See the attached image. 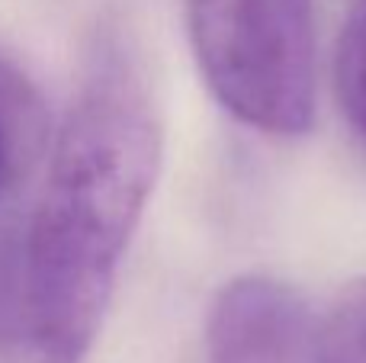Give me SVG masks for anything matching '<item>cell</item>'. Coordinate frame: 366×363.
I'll return each instance as SVG.
<instances>
[{"label": "cell", "mask_w": 366, "mask_h": 363, "mask_svg": "<svg viewBox=\"0 0 366 363\" xmlns=\"http://www.w3.org/2000/svg\"><path fill=\"white\" fill-rule=\"evenodd\" d=\"M158 171L152 96L132 64L107 51L51 135L45 177L16 235L32 293L94 338Z\"/></svg>", "instance_id": "1"}, {"label": "cell", "mask_w": 366, "mask_h": 363, "mask_svg": "<svg viewBox=\"0 0 366 363\" xmlns=\"http://www.w3.org/2000/svg\"><path fill=\"white\" fill-rule=\"evenodd\" d=\"M199 74L238 122L305 135L315 122L312 0H187Z\"/></svg>", "instance_id": "2"}, {"label": "cell", "mask_w": 366, "mask_h": 363, "mask_svg": "<svg viewBox=\"0 0 366 363\" xmlns=\"http://www.w3.org/2000/svg\"><path fill=\"white\" fill-rule=\"evenodd\" d=\"M322 319L299 289L244 274L215 293L206 315L209 363H315Z\"/></svg>", "instance_id": "3"}, {"label": "cell", "mask_w": 366, "mask_h": 363, "mask_svg": "<svg viewBox=\"0 0 366 363\" xmlns=\"http://www.w3.org/2000/svg\"><path fill=\"white\" fill-rule=\"evenodd\" d=\"M51 113L36 81L0 55V248L23 232L51 151Z\"/></svg>", "instance_id": "4"}, {"label": "cell", "mask_w": 366, "mask_h": 363, "mask_svg": "<svg viewBox=\"0 0 366 363\" xmlns=\"http://www.w3.org/2000/svg\"><path fill=\"white\" fill-rule=\"evenodd\" d=\"M13 242L0 248V363H84L94 338L32 293Z\"/></svg>", "instance_id": "5"}, {"label": "cell", "mask_w": 366, "mask_h": 363, "mask_svg": "<svg viewBox=\"0 0 366 363\" xmlns=\"http://www.w3.org/2000/svg\"><path fill=\"white\" fill-rule=\"evenodd\" d=\"M335 96L350 132L366 148V0H354L335 49Z\"/></svg>", "instance_id": "6"}, {"label": "cell", "mask_w": 366, "mask_h": 363, "mask_svg": "<svg viewBox=\"0 0 366 363\" xmlns=\"http://www.w3.org/2000/svg\"><path fill=\"white\" fill-rule=\"evenodd\" d=\"M315 363H366V280L337 293L322 319Z\"/></svg>", "instance_id": "7"}]
</instances>
